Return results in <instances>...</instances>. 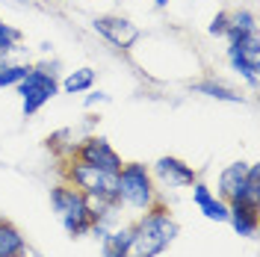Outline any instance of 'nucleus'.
Listing matches in <instances>:
<instances>
[{
  "label": "nucleus",
  "instance_id": "nucleus-23",
  "mask_svg": "<svg viewBox=\"0 0 260 257\" xmlns=\"http://www.w3.org/2000/svg\"><path fill=\"white\" fill-rule=\"evenodd\" d=\"M101 257H124V254H118V251H110V248H101Z\"/></svg>",
  "mask_w": 260,
  "mask_h": 257
},
{
  "label": "nucleus",
  "instance_id": "nucleus-10",
  "mask_svg": "<svg viewBox=\"0 0 260 257\" xmlns=\"http://www.w3.org/2000/svg\"><path fill=\"white\" fill-rule=\"evenodd\" d=\"M27 254H30V245H27V237L21 234V228L0 216V257H27Z\"/></svg>",
  "mask_w": 260,
  "mask_h": 257
},
{
  "label": "nucleus",
  "instance_id": "nucleus-14",
  "mask_svg": "<svg viewBox=\"0 0 260 257\" xmlns=\"http://www.w3.org/2000/svg\"><path fill=\"white\" fill-rule=\"evenodd\" d=\"M18 53H27L24 50V33L12 27V24H3L0 21V56H6L9 62H18Z\"/></svg>",
  "mask_w": 260,
  "mask_h": 257
},
{
  "label": "nucleus",
  "instance_id": "nucleus-21",
  "mask_svg": "<svg viewBox=\"0 0 260 257\" xmlns=\"http://www.w3.org/2000/svg\"><path fill=\"white\" fill-rule=\"evenodd\" d=\"M225 30H228V9H222V12H216L213 21L207 24V33H210V36H219V39H225Z\"/></svg>",
  "mask_w": 260,
  "mask_h": 257
},
{
  "label": "nucleus",
  "instance_id": "nucleus-1",
  "mask_svg": "<svg viewBox=\"0 0 260 257\" xmlns=\"http://www.w3.org/2000/svg\"><path fill=\"white\" fill-rule=\"evenodd\" d=\"M130 228H133V242H130L127 257H160L180 237L178 219L172 216V210L162 198L145 213H139Z\"/></svg>",
  "mask_w": 260,
  "mask_h": 257
},
{
  "label": "nucleus",
  "instance_id": "nucleus-18",
  "mask_svg": "<svg viewBox=\"0 0 260 257\" xmlns=\"http://www.w3.org/2000/svg\"><path fill=\"white\" fill-rule=\"evenodd\" d=\"M32 62H6L0 68V89H9V86H18L30 74Z\"/></svg>",
  "mask_w": 260,
  "mask_h": 257
},
{
  "label": "nucleus",
  "instance_id": "nucleus-11",
  "mask_svg": "<svg viewBox=\"0 0 260 257\" xmlns=\"http://www.w3.org/2000/svg\"><path fill=\"white\" fill-rule=\"evenodd\" d=\"M189 92H195V95H204V98H210V101H225V104H245V98L240 95L237 89H231V86H225V83L213 80V77L192 83V86H189Z\"/></svg>",
  "mask_w": 260,
  "mask_h": 257
},
{
  "label": "nucleus",
  "instance_id": "nucleus-16",
  "mask_svg": "<svg viewBox=\"0 0 260 257\" xmlns=\"http://www.w3.org/2000/svg\"><path fill=\"white\" fill-rule=\"evenodd\" d=\"M45 145L53 151V157H56L59 163H62V160H71V157H74V148H77V142H71V130H68V127L56 130V133H50L48 139H45Z\"/></svg>",
  "mask_w": 260,
  "mask_h": 257
},
{
  "label": "nucleus",
  "instance_id": "nucleus-2",
  "mask_svg": "<svg viewBox=\"0 0 260 257\" xmlns=\"http://www.w3.org/2000/svg\"><path fill=\"white\" fill-rule=\"evenodd\" d=\"M50 210L59 216L65 234L74 237V240H77V237H86L89 228L98 222L89 198H86L80 189H74L71 183H65V180L50 189Z\"/></svg>",
  "mask_w": 260,
  "mask_h": 257
},
{
  "label": "nucleus",
  "instance_id": "nucleus-20",
  "mask_svg": "<svg viewBox=\"0 0 260 257\" xmlns=\"http://www.w3.org/2000/svg\"><path fill=\"white\" fill-rule=\"evenodd\" d=\"M189 189H192V201H195V207H201V204H207V201H210L213 195V189L210 186H207V183H201V180H195L192 186H189Z\"/></svg>",
  "mask_w": 260,
  "mask_h": 257
},
{
  "label": "nucleus",
  "instance_id": "nucleus-26",
  "mask_svg": "<svg viewBox=\"0 0 260 257\" xmlns=\"http://www.w3.org/2000/svg\"><path fill=\"white\" fill-rule=\"evenodd\" d=\"M0 21H3V18H0Z\"/></svg>",
  "mask_w": 260,
  "mask_h": 257
},
{
  "label": "nucleus",
  "instance_id": "nucleus-7",
  "mask_svg": "<svg viewBox=\"0 0 260 257\" xmlns=\"http://www.w3.org/2000/svg\"><path fill=\"white\" fill-rule=\"evenodd\" d=\"M92 30H95L104 42H110L115 50H124V53L133 50V45H136L139 36H142V30L124 15H98L95 21H92Z\"/></svg>",
  "mask_w": 260,
  "mask_h": 257
},
{
  "label": "nucleus",
  "instance_id": "nucleus-19",
  "mask_svg": "<svg viewBox=\"0 0 260 257\" xmlns=\"http://www.w3.org/2000/svg\"><path fill=\"white\" fill-rule=\"evenodd\" d=\"M201 213H204V219H210V222H228V204L219 198V195H213L207 204H201Z\"/></svg>",
  "mask_w": 260,
  "mask_h": 257
},
{
  "label": "nucleus",
  "instance_id": "nucleus-8",
  "mask_svg": "<svg viewBox=\"0 0 260 257\" xmlns=\"http://www.w3.org/2000/svg\"><path fill=\"white\" fill-rule=\"evenodd\" d=\"M148 169H151L154 183H160L166 189H189L195 180H198V172H195L192 166L186 160H180V157H172V154L160 157V160L154 163V166H148Z\"/></svg>",
  "mask_w": 260,
  "mask_h": 257
},
{
  "label": "nucleus",
  "instance_id": "nucleus-17",
  "mask_svg": "<svg viewBox=\"0 0 260 257\" xmlns=\"http://www.w3.org/2000/svg\"><path fill=\"white\" fill-rule=\"evenodd\" d=\"M130 242H133V228L121 225V228H110V234H107V240L101 242V248H110V251H118V254L127 257Z\"/></svg>",
  "mask_w": 260,
  "mask_h": 257
},
{
  "label": "nucleus",
  "instance_id": "nucleus-9",
  "mask_svg": "<svg viewBox=\"0 0 260 257\" xmlns=\"http://www.w3.org/2000/svg\"><path fill=\"white\" fill-rule=\"evenodd\" d=\"M260 207L257 204H245V201H234L228 204V225L234 228L237 237L254 240L257 237V225H260Z\"/></svg>",
  "mask_w": 260,
  "mask_h": 257
},
{
  "label": "nucleus",
  "instance_id": "nucleus-22",
  "mask_svg": "<svg viewBox=\"0 0 260 257\" xmlns=\"http://www.w3.org/2000/svg\"><path fill=\"white\" fill-rule=\"evenodd\" d=\"M107 101H110V95L98 89V92H89V95H86V101H83V104H86V110H92L95 104H107Z\"/></svg>",
  "mask_w": 260,
  "mask_h": 257
},
{
  "label": "nucleus",
  "instance_id": "nucleus-15",
  "mask_svg": "<svg viewBox=\"0 0 260 257\" xmlns=\"http://www.w3.org/2000/svg\"><path fill=\"white\" fill-rule=\"evenodd\" d=\"M65 95H83V92H92L95 89V71L92 68H77V71H68L65 80L59 83Z\"/></svg>",
  "mask_w": 260,
  "mask_h": 257
},
{
  "label": "nucleus",
  "instance_id": "nucleus-12",
  "mask_svg": "<svg viewBox=\"0 0 260 257\" xmlns=\"http://www.w3.org/2000/svg\"><path fill=\"white\" fill-rule=\"evenodd\" d=\"M254 30H257V15L251 9H228V30H225L228 42H240L243 36Z\"/></svg>",
  "mask_w": 260,
  "mask_h": 257
},
{
  "label": "nucleus",
  "instance_id": "nucleus-24",
  "mask_svg": "<svg viewBox=\"0 0 260 257\" xmlns=\"http://www.w3.org/2000/svg\"><path fill=\"white\" fill-rule=\"evenodd\" d=\"M154 3H157L160 9H166V6H169V0H154Z\"/></svg>",
  "mask_w": 260,
  "mask_h": 257
},
{
  "label": "nucleus",
  "instance_id": "nucleus-25",
  "mask_svg": "<svg viewBox=\"0 0 260 257\" xmlns=\"http://www.w3.org/2000/svg\"><path fill=\"white\" fill-rule=\"evenodd\" d=\"M9 62V59H6V56H0V68H3V65Z\"/></svg>",
  "mask_w": 260,
  "mask_h": 257
},
{
  "label": "nucleus",
  "instance_id": "nucleus-4",
  "mask_svg": "<svg viewBox=\"0 0 260 257\" xmlns=\"http://www.w3.org/2000/svg\"><path fill=\"white\" fill-rule=\"evenodd\" d=\"M56 62H39L30 68V74L18 83V95H21V113L24 118H32L50 98L59 95V80H56Z\"/></svg>",
  "mask_w": 260,
  "mask_h": 257
},
{
  "label": "nucleus",
  "instance_id": "nucleus-5",
  "mask_svg": "<svg viewBox=\"0 0 260 257\" xmlns=\"http://www.w3.org/2000/svg\"><path fill=\"white\" fill-rule=\"evenodd\" d=\"M219 198L225 204L245 201L260 207V166L257 163H231L219 175Z\"/></svg>",
  "mask_w": 260,
  "mask_h": 257
},
{
  "label": "nucleus",
  "instance_id": "nucleus-13",
  "mask_svg": "<svg viewBox=\"0 0 260 257\" xmlns=\"http://www.w3.org/2000/svg\"><path fill=\"white\" fill-rule=\"evenodd\" d=\"M228 62H231V68L243 77L245 83H248V89H257V80H260V62H254V59H248V56H243L237 48H231L228 45Z\"/></svg>",
  "mask_w": 260,
  "mask_h": 257
},
{
  "label": "nucleus",
  "instance_id": "nucleus-6",
  "mask_svg": "<svg viewBox=\"0 0 260 257\" xmlns=\"http://www.w3.org/2000/svg\"><path fill=\"white\" fill-rule=\"evenodd\" d=\"M74 157L83 160V163H89V166H98L101 172H110V175H118V169L124 166L121 154H118L113 145L104 139V136H95V133L83 136L80 142H77Z\"/></svg>",
  "mask_w": 260,
  "mask_h": 257
},
{
  "label": "nucleus",
  "instance_id": "nucleus-3",
  "mask_svg": "<svg viewBox=\"0 0 260 257\" xmlns=\"http://www.w3.org/2000/svg\"><path fill=\"white\" fill-rule=\"evenodd\" d=\"M160 201V189L145 163H124L118 169V207L130 213H145Z\"/></svg>",
  "mask_w": 260,
  "mask_h": 257
}]
</instances>
